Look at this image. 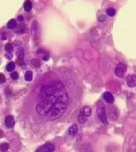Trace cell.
Masks as SVG:
<instances>
[{"label":"cell","mask_w":136,"mask_h":152,"mask_svg":"<svg viewBox=\"0 0 136 152\" xmlns=\"http://www.w3.org/2000/svg\"><path fill=\"white\" fill-rule=\"evenodd\" d=\"M68 105V95L65 86L59 81L41 86L36 104V111L40 116L58 119L65 113Z\"/></svg>","instance_id":"cell-1"},{"label":"cell","mask_w":136,"mask_h":152,"mask_svg":"<svg viewBox=\"0 0 136 152\" xmlns=\"http://www.w3.org/2000/svg\"><path fill=\"white\" fill-rule=\"evenodd\" d=\"M97 116H98L99 119L101 123H103L105 124H108L109 121L107 118L106 113H105V109H104V105L101 102L97 103Z\"/></svg>","instance_id":"cell-2"},{"label":"cell","mask_w":136,"mask_h":152,"mask_svg":"<svg viewBox=\"0 0 136 152\" xmlns=\"http://www.w3.org/2000/svg\"><path fill=\"white\" fill-rule=\"evenodd\" d=\"M55 147L53 143H46L44 144L38 148L36 152H54Z\"/></svg>","instance_id":"cell-3"},{"label":"cell","mask_w":136,"mask_h":152,"mask_svg":"<svg viewBox=\"0 0 136 152\" xmlns=\"http://www.w3.org/2000/svg\"><path fill=\"white\" fill-rule=\"evenodd\" d=\"M126 71V65L125 63H119L115 69V74L117 75L118 78H123Z\"/></svg>","instance_id":"cell-4"},{"label":"cell","mask_w":136,"mask_h":152,"mask_svg":"<svg viewBox=\"0 0 136 152\" xmlns=\"http://www.w3.org/2000/svg\"><path fill=\"white\" fill-rule=\"evenodd\" d=\"M126 84L129 87H135L136 86V76L135 75H130L126 78Z\"/></svg>","instance_id":"cell-5"},{"label":"cell","mask_w":136,"mask_h":152,"mask_svg":"<svg viewBox=\"0 0 136 152\" xmlns=\"http://www.w3.org/2000/svg\"><path fill=\"white\" fill-rule=\"evenodd\" d=\"M79 114L87 118V117L91 116V114H92V109L90 108L89 106H84V107L81 109V110H80V113Z\"/></svg>","instance_id":"cell-6"},{"label":"cell","mask_w":136,"mask_h":152,"mask_svg":"<svg viewBox=\"0 0 136 152\" xmlns=\"http://www.w3.org/2000/svg\"><path fill=\"white\" fill-rule=\"evenodd\" d=\"M103 99L105 100V101L109 104H111V103L114 102V97L109 92H106V93H104L103 94Z\"/></svg>","instance_id":"cell-7"},{"label":"cell","mask_w":136,"mask_h":152,"mask_svg":"<svg viewBox=\"0 0 136 152\" xmlns=\"http://www.w3.org/2000/svg\"><path fill=\"white\" fill-rule=\"evenodd\" d=\"M5 122H6V127H8V128L14 127V123H15V122H14V118L13 117V116H6Z\"/></svg>","instance_id":"cell-8"},{"label":"cell","mask_w":136,"mask_h":152,"mask_svg":"<svg viewBox=\"0 0 136 152\" xmlns=\"http://www.w3.org/2000/svg\"><path fill=\"white\" fill-rule=\"evenodd\" d=\"M77 132H78V126H77L76 124H73V125L69 128V130H68V133H69V135H70L71 137L76 136Z\"/></svg>","instance_id":"cell-9"},{"label":"cell","mask_w":136,"mask_h":152,"mask_svg":"<svg viewBox=\"0 0 136 152\" xmlns=\"http://www.w3.org/2000/svg\"><path fill=\"white\" fill-rule=\"evenodd\" d=\"M23 7H24L25 12L29 13V12H30V11H31V9H32V3L30 2V0H28V1H26V2L24 3V6H23Z\"/></svg>","instance_id":"cell-10"},{"label":"cell","mask_w":136,"mask_h":152,"mask_svg":"<svg viewBox=\"0 0 136 152\" xmlns=\"http://www.w3.org/2000/svg\"><path fill=\"white\" fill-rule=\"evenodd\" d=\"M16 21L14 19H12L10 20L8 22V23H7V28L10 29H15V27H16Z\"/></svg>","instance_id":"cell-11"},{"label":"cell","mask_w":136,"mask_h":152,"mask_svg":"<svg viewBox=\"0 0 136 152\" xmlns=\"http://www.w3.org/2000/svg\"><path fill=\"white\" fill-rule=\"evenodd\" d=\"M24 49H22V48H20L18 51H17V56H18V60L20 61H22L23 58H24Z\"/></svg>","instance_id":"cell-12"},{"label":"cell","mask_w":136,"mask_h":152,"mask_svg":"<svg viewBox=\"0 0 136 152\" xmlns=\"http://www.w3.org/2000/svg\"><path fill=\"white\" fill-rule=\"evenodd\" d=\"M14 69H15V63L14 62H10V63H8L6 65V70L7 71L13 72L14 70Z\"/></svg>","instance_id":"cell-13"},{"label":"cell","mask_w":136,"mask_h":152,"mask_svg":"<svg viewBox=\"0 0 136 152\" xmlns=\"http://www.w3.org/2000/svg\"><path fill=\"white\" fill-rule=\"evenodd\" d=\"M0 149L2 152H6L9 149V144L7 142H3L0 146Z\"/></svg>","instance_id":"cell-14"},{"label":"cell","mask_w":136,"mask_h":152,"mask_svg":"<svg viewBox=\"0 0 136 152\" xmlns=\"http://www.w3.org/2000/svg\"><path fill=\"white\" fill-rule=\"evenodd\" d=\"M32 72L30 71V70H28L27 72H26V74H25V79H26V81H31L32 80Z\"/></svg>","instance_id":"cell-15"},{"label":"cell","mask_w":136,"mask_h":152,"mask_svg":"<svg viewBox=\"0 0 136 152\" xmlns=\"http://www.w3.org/2000/svg\"><path fill=\"white\" fill-rule=\"evenodd\" d=\"M25 28H26V26L24 24H20L17 26V29H16V32L18 33H23L25 31Z\"/></svg>","instance_id":"cell-16"},{"label":"cell","mask_w":136,"mask_h":152,"mask_svg":"<svg viewBox=\"0 0 136 152\" xmlns=\"http://www.w3.org/2000/svg\"><path fill=\"white\" fill-rule=\"evenodd\" d=\"M107 14L110 17H113L116 14V10L114 8H109L107 9Z\"/></svg>","instance_id":"cell-17"},{"label":"cell","mask_w":136,"mask_h":152,"mask_svg":"<svg viewBox=\"0 0 136 152\" xmlns=\"http://www.w3.org/2000/svg\"><path fill=\"white\" fill-rule=\"evenodd\" d=\"M6 52L8 53H12V52H13V50H14V46H13V44H7L6 45Z\"/></svg>","instance_id":"cell-18"},{"label":"cell","mask_w":136,"mask_h":152,"mask_svg":"<svg viewBox=\"0 0 136 152\" xmlns=\"http://www.w3.org/2000/svg\"><path fill=\"white\" fill-rule=\"evenodd\" d=\"M86 117H84V116H82V115H80L79 114L78 115V122L79 123H81V124H84L85 123V121H86Z\"/></svg>","instance_id":"cell-19"},{"label":"cell","mask_w":136,"mask_h":152,"mask_svg":"<svg viewBox=\"0 0 136 152\" xmlns=\"http://www.w3.org/2000/svg\"><path fill=\"white\" fill-rule=\"evenodd\" d=\"M6 76L3 73H0V84H3L6 82Z\"/></svg>","instance_id":"cell-20"},{"label":"cell","mask_w":136,"mask_h":152,"mask_svg":"<svg viewBox=\"0 0 136 152\" xmlns=\"http://www.w3.org/2000/svg\"><path fill=\"white\" fill-rule=\"evenodd\" d=\"M11 77H12V78H13L14 80H16L17 78H18V77H19V75H18V73H17V72L14 71V72H12V73H11Z\"/></svg>","instance_id":"cell-21"},{"label":"cell","mask_w":136,"mask_h":152,"mask_svg":"<svg viewBox=\"0 0 136 152\" xmlns=\"http://www.w3.org/2000/svg\"><path fill=\"white\" fill-rule=\"evenodd\" d=\"M32 63L33 65L36 67V68H39L40 67V62L38 61H37V60H34V61H32Z\"/></svg>","instance_id":"cell-22"},{"label":"cell","mask_w":136,"mask_h":152,"mask_svg":"<svg viewBox=\"0 0 136 152\" xmlns=\"http://www.w3.org/2000/svg\"><path fill=\"white\" fill-rule=\"evenodd\" d=\"M48 60H49V55H44L43 61H48Z\"/></svg>","instance_id":"cell-23"},{"label":"cell","mask_w":136,"mask_h":152,"mask_svg":"<svg viewBox=\"0 0 136 152\" xmlns=\"http://www.w3.org/2000/svg\"><path fill=\"white\" fill-rule=\"evenodd\" d=\"M6 57L7 59H12L13 58V54H12V53H7V54L6 55Z\"/></svg>","instance_id":"cell-24"},{"label":"cell","mask_w":136,"mask_h":152,"mask_svg":"<svg viewBox=\"0 0 136 152\" xmlns=\"http://www.w3.org/2000/svg\"><path fill=\"white\" fill-rule=\"evenodd\" d=\"M1 39H2V40H6V33H4V34H2V35H1Z\"/></svg>","instance_id":"cell-25"},{"label":"cell","mask_w":136,"mask_h":152,"mask_svg":"<svg viewBox=\"0 0 136 152\" xmlns=\"http://www.w3.org/2000/svg\"><path fill=\"white\" fill-rule=\"evenodd\" d=\"M18 21H19V22H23V18H22V16H20L19 18H18Z\"/></svg>","instance_id":"cell-26"},{"label":"cell","mask_w":136,"mask_h":152,"mask_svg":"<svg viewBox=\"0 0 136 152\" xmlns=\"http://www.w3.org/2000/svg\"><path fill=\"white\" fill-rule=\"evenodd\" d=\"M4 136V133H3V131L2 130H0V138H1V137H3Z\"/></svg>","instance_id":"cell-27"},{"label":"cell","mask_w":136,"mask_h":152,"mask_svg":"<svg viewBox=\"0 0 136 152\" xmlns=\"http://www.w3.org/2000/svg\"><path fill=\"white\" fill-rule=\"evenodd\" d=\"M15 44H16V45H21V44H21V42H15Z\"/></svg>","instance_id":"cell-28"}]
</instances>
